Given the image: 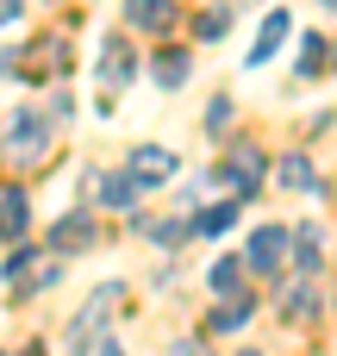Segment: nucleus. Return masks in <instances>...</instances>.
<instances>
[{"label":"nucleus","instance_id":"f257e3e1","mask_svg":"<svg viewBox=\"0 0 337 356\" xmlns=\"http://www.w3.org/2000/svg\"><path fill=\"white\" fill-rule=\"evenodd\" d=\"M119 300H125V288H119V282H106V288H94V294H88V307L69 319V356L100 350V332H106V319L119 313Z\"/></svg>","mask_w":337,"mask_h":356},{"label":"nucleus","instance_id":"f03ea898","mask_svg":"<svg viewBox=\"0 0 337 356\" xmlns=\"http://www.w3.org/2000/svg\"><path fill=\"white\" fill-rule=\"evenodd\" d=\"M288 244H294V232H288V225H256V232H250V244H244V263H250L256 275H275V269L288 263Z\"/></svg>","mask_w":337,"mask_h":356},{"label":"nucleus","instance_id":"7ed1b4c3","mask_svg":"<svg viewBox=\"0 0 337 356\" xmlns=\"http://www.w3.org/2000/svg\"><path fill=\"white\" fill-rule=\"evenodd\" d=\"M263 169H269V163H263V150H256V144H238V150L225 156V169H219V175H225V188H231L238 200H250V194L263 188Z\"/></svg>","mask_w":337,"mask_h":356},{"label":"nucleus","instance_id":"20e7f679","mask_svg":"<svg viewBox=\"0 0 337 356\" xmlns=\"http://www.w3.org/2000/svg\"><path fill=\"white\" fill-rule=\"evenodd\" d=\"M44 150H50V125L31 119V113H19L13 131H6V156H13V163H38Z\"/></svg>","mask_w":337,"mask_h":356},{"label":"nucleus","instance_id":"39448f33","mask_svg":"<svg viewBox=\"0 0 337 356\" xmlns=\"http://www.w3.org/2000/svg\"><path fill=\"white\" fill-rule=\"evenodd\" d=\"M125 169H131V181H138V188H156V181H169L181 163H175V150H163V144H138Z\"/></svg>","mask_w":337,"mask_h":356},{"label":"nucleus","instance_id":"423d86ee","mask_svg":"<svg viewBox=\"0 0 337 356\" xmlns=\"http://www.w3.org/2000/svg\"><path fill=\"white\" fill-rule=\"evenodd\" d=\"M181 0H125V25L131 31H175Z\"/></svg>","mask_w":337,"mask_h":356},{"label":"nucleus","instance_id":"0eeeda50","mask_svg":"<svg viewBox=\"0 0 337 356\" xmlns=\"http://www.w3.org/2000/svg\"><path fill=\"white\" fill-rule=\"evenodd\" d=\"M131 75H138V56L125 50V38H106V44H100V88L113 94V88H125Z\"/></svg>","mask_w":337,"mask_h":356},{"label":"nucleus","instance_id":"6e6552de","mask_svg":"<svg viewBox=\"0 0 337 356\" xmlns=\"http://www.w3.org/2000/svg\"><path fill=\"white\" fill-rule=\"evenodd\" d=\"M288 31H294V19H288V6H275L269 19H263V31H256V50H250V69H263L281 44H288Z\"/></svg>","mask_w":337,"mask_h":356},{"label":"nucleus","instance_id":"1a4fd4ad","mask_svg":"<svg viewBox=\"0 0 337 356\" xmlns=\"http://www.w3.org/2000/svg\"><path fill=\"white\" fill-rule=\"evenodd\" d=\"M81 244H94V219H88V213H63L56 232H50V250L69 257V250H81Z\"/></svg>","mask_w":337,"mask_h":356},{"label":"nucleus","instance_id":"9d476101","mask_svg":"<svg viewBox=\"0 0 337 356\" xmlns=\"http://www.w3.org/2000/svg\"><path fill=\"white\" fill-rule=\"evenodd\" d=\"M294 269H300V275H319V269H325V232H319V225H300V232H294Z\"/></svg>","mask_w":337,"mask_h":356},{"label":"nucleus","instance_id":"9b49d317","mask_svg":"<svg viewBox=\"0 0 337 356\" xmlns=\"http://www.w3.org/2000/svg\"><path fill=\"white\" fill-rule=\"evenodd\" d=\"M25 225H31V207H25V194H19V188H6V194H0V238H6V244H19V238H25Z\"/></svg>","mask_w":337,"mask_h":356},{"label":"nucleus","instance_id":"f8f14e48","mask_svg":"<svg viewBox=\"0 0 337 356\" xmlns=\"http://www.w3.org/2000/svg\"><path fill=\"white\" fill-rule=\"evenodd\" d=\"M188 75H194V56H188V50H163V56H156V88H163V94H175Z\"/></svg>","mask_w":337,"mask_h":356},{"label":"nucleus","instance_id":"ddd939ff","mask_svg":"<svg viewBox=\"0 0 337 356\" xmlns=\"http://www.w3.org/2000/svg\"><path fill=\"white\" fill-rule=\"evenodd\" d=\"M94 188H100V207H113V213H125V207L138 200V181H131V169H125V175H94Z\"/></svg>","mask_w":337,"mask_h":356},{"label":"nucleus","instance_id":"4468645a","mask_svg":"<svg viewBox=\"0 0 337 356\" xmlns=\"http://www.w3.org/2000/svg\"><path fill=\"white\" fill-rule=\"evenodd\" d=\"M281 188H300V194H319V169L294 150V156H281Z\"/></svg>","mask_w":337,"mask_h":356},{"label":"nucleus","instance_id":"2eb2a0df","mask_svg":"<svg viewBox=\"0 0 337 356\" xmlns=\"http://www.w3.org/2000/svg\"><path fill=\"white\" fill-rule=\"evenodd\" d=\"M238 207H244L238 194H231V200H219V207H206V213L194 219V232H225V225H238Z\"/></svg>","mask_w":337,"mask_h":356},{"label":"nucleus","instance_id":"dca6fc26","mask_svg":"<svg viewBox=\"0 0 337 356\" xmlns=\"http://www.w3.org/2000/svg\"><path fill=\"white\" fill-rule=\"evenodd\" d=\"M244 269H250L244 257H219V263H213V288H219V294H238V282H244Z\"/></svg>","mask_w":337,"mask_h":356},{"label":"nucleus","instance_id":"f3484780","mask_svg":"<svg viewBox=\"0 0 337 356\" xmlns=\"http://www.w3.org/2000/svg\"><path fill=\"white\" fill-rule=\"evenodd\" d=\"M281 313H288V319H300V325H306V319H319V294H313V288H294V294H288V300H281Z\"/></svg>","mask_w":337,"mask_h":356},{"label":"nucleus","instance_id":"a211bd4d","mask_svg":"<svg viewBox=\"0 0 337 356\" xmlns=\"http://www.w3.org/2000/svg\"><path fill=\"white\" fill-rule=\"evenodd\" d=\"M244 319H250V300H238V294H231V307H219V313H213V332H238Z\"/></svg>","mask_w":337,"mask_h":356},{"label":"nucleus","instance_id":"6ab92c4d","mask_svg":"<svg viewBox=\"0 0 337 356\" xmlns=\"http://www.w3.org/2000/svg\"><path fill=\"white\" fill-rule=\"evenodd\" d=\"M325 69V38H306L300 44V75H319Z\"/></svg>","mask_w":337,"mask_h":356},{"label":"nucleus","instance_id":"aec40b11","mask_svg":"<svg viewBox=\"0 0 337 356\" xmlns=\"http://www.w3.org/2000/svg\"><path fill=\"white\" fill-rule=\"evenodd\" d=\"M231 13H238V6H231V0H225V6H213V13H206V19H200V38H206V44H213V38H219V31H225V19H231Z\"/></svg>","mask_w":337,"mask_h":356},{"label":"nucleus","instance_id":"412c9836","mask_svg":"<svg viewBox=\"0 0 337 356\" xmlns=\"http://www.w3.org/2000/svg\"><path fill=\"white\" fill-rule=\"evenodd\" d=\"M225 119H231V100H213L206 106V131H225Z\"/></svg>","mask_w":337,"mask_h":356},{"label":"nucleus","instance_id":"4be33fe9","mask_svg":"<svg viewBox=\"0 0 337 356\" xmlns=\"http://www.w3.org/2000/svg\"><path fill=\"white\" fill-rule=\"evenodd\" d=\"M19 13H25V0H0V25H13Z\"/></svg>","mask_w":337,"mask_h":356},{"label":"nucleus","instance_id":"5701e85b","mask_svg":"<svg viewBox=\"0 0 337 356\" xmlns=\"http://www.w3.org/2000/svg\"><path fill=\"white\" fill-rule=\"evenodd\" d=\"M175 356H213V350H206V344H194V338H188V344H175Z\"/></svg>","mask_w":337,"mask_h":356},{"label":"nucleus","instance_id":"b1692460","mask_svg":"<svg viewBox=\"0 0 337 356\" xmlns=\"http://www.w3.org/2000/svg\"><path fill=\"white\" fill-rule=\"evenodd\" d=\"M100 356H125V350H119V344H100Z\"/></svg>","mask_w":337,"mask_h":356},{"label":"nucleus","instance_id":"393cba45","mask_svg":"<svg viewBox=\"0 0 337 356\" xmlns=\"http://www.w3.org/2000/svg\"><path fill=\"white\" fill-rule=\"evenodd\" d=\"M244 356H263V350H244Z\"/></svg>","mask_w":337,"mask_h":356},{"label":"nucleus","instance_id":"a878e982","mask_svg":"<svg viewBox=\"0 0 337 356\" xmlns=\"http://www.w3.org/2000/svg\"><path fill=\"white\" fill-rule=\"evenodd\" d=\"M325 6H337V0H325Z\"/></svg>","mask_w":337,"mask_h":356}]
</instances>
